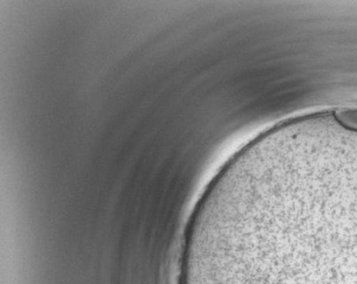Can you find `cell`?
Wrapping results in <instances>:
<instances>
[{
	"instance_id": "7a4b0ae2",
	"label": "cell",
	"mask_w": 357,
	"mask_h": 284,
	"mask_svg": "<svg viewBox=\"0 0 357 284\" xmlns=\"http://www.w3.org/2000/svg\"><path fill=\"white\" fill-rule=\"evenodd\" d=\"M333 116L340 125L357 132V109H342L333 112Z\"/></svg>"
},
{
	"instance_id": "6da1fadb",
	"label": "cell",
	"mask_w": 357,
	"mask_h": 284,
	"mask_svg": "<svg viewBox=\"0 0 357 284\" xmlns=\"http://www.w3.org/2000/svg\"><path fill=\"white\" fill-rule=\"evenodd\" d=\"M180 284H357V151L278 155L207 187Z\"/></svg>"
}]
</instances>
